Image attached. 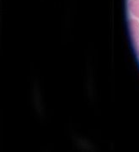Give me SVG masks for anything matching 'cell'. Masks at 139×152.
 I'll use <instances>...</instances> for the list:
<instances>
[{
  "instance_id": "cell-1",
  "label": "cell",
  "mask_w": 139,
  "mask_h": 152,
  "mask_svg": "<svg viewBox=\"0 0 139 152\" xmlns=\"http://www.w3.org/2000/svg\"><path fill=\"white\" fill-rule=\"evenodd\" d=\"M131 10L137 17H139V0H132L131 2Z\"/></svg>"
}]
</instances>
